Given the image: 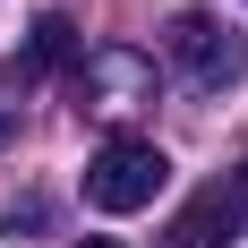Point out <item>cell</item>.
Here are the masks:
<instances>
[{
	"label": "cell",
	"instance_id": "obj_1",
	"mask_svg": "<svg viewBox=\"0 0 248 248\" xmlns=\"http://www.w3.org/2000/svg\"><path fill=\"white\" fill-rule=\"evenodd\" d=\"M163 51H171V69L188 77L197 94H223V86H240V77H248V43H240V26L205 17V9H180V17L163 26Z\"/></svg>",
	"mask_w": 248,
	"mask_h": 248
},
{
	"label": "cell",
	"instance_id": "obj_2",
	"mask_svg": "<svg viewBox=\"0 0 248 248\" xmlns=\"http://www.w3.org/2000/svg\"><path fill=\"white\" fill-rule=\"evenodd\" d=\"M163 180H171V163H163L154 137H103V154L86 163V205H103V214H137V205L163 197Z\"/></svg>",
	"mask_w": 248,
	"mask_h": 248
},
{
	"label": "cell",
	"instance_id": "obj_3",
	"mask_svg": "<svg viewBox=\"0 0 248 248\" xmlns=\"http://www.w3.org/2000/svg\"><path fill=\"white\" fill-rule=\"evenodd\" d=\"M248 223V197H240V180H214V188H197V197L171 214V231L154 248H231Z\"/></svg>",
	"mask_w": 248,
	"mask_h": 248
},
{
	"label": "cell",
	"instance_id": "obj_4",
	"mask_svg": "<svg viewBox=\"0 0 248 248\" xmlns=\"http://www.w3.org/2000/svg\"><path fill=\"white\" fill-rule=\"evenodd\" d=\"M69 60H77V26L60 17V9H51V17H34V34H26V51L9 60V77H0V94L17 103L26 86H34V77H51V69H69Z\"/></svg>",
	"mask_w": 248,
	"mask_h": 248
},
{
	"label": "cell",
	"instance_id": "obj_5",
	"mask_svg": "<svg viewBox=\"0 0 248 248\" xmlns=\"http://www.w3.org/2000/svg\"><path fill=\"white\" fill-rule=\"evenodd\" d=\"M77 248H120V240H77Z\"/></svg>",
	"mask_w": 248,
	"mask_h": 248
}]
</instances>
